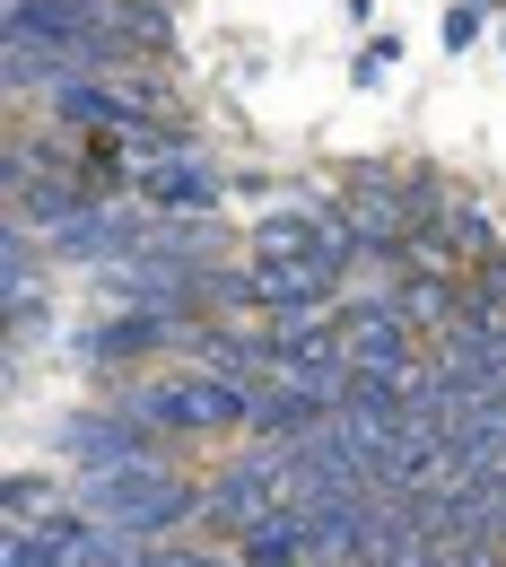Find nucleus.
Instances as JSON below:
<instances>
[{"label": "nucleus", "mask_w": 506, "mask_h": 567, "mask_svg": "<svg viewBox=\"0 0 506 567\" xmlns=\"http://www.w3.org/2000/svg\"><path fill=\"white\" fill-rule=\"evenodd\" d=\"M323 236H332V210H262L245 227L254 262H323Z\"/></svg>", "instance_id": "11"}, {"label": "nucleus", "mask_w": 506, "mask_h": 567, "mask_svg": "<svg viewBox=\"0 0 506 567\" xmlns=\"http://www.w3.org/2000/svg\"><path fill=\"white\" fill-rule=\"evenodd\" d=\"M71 497H62V481L53 472H35V463H18L9 472V489H0V515H9V533H35V524H53Z\"/></svg>", "instance_id": "13"}, {"label": "nucleus", "mask_w": 506, "mask_h": 567, "mask_svg": "<svg viewBox=\"0 0 506 567\" xmlns=\"http://www.w3.org/2000/svg\"><path fill=\"white\" fill-rule=\"evenodd\" d=\"M0 306H9V341H27L44 323V236L9 218L0 236Z\"/></svg>", "instance_id": "9"}, {"label": "nucleus", "mask_w": 506, "mask_h": 567, "mask_svg": "<svg viewBox=\"0 0 506 567\" xmlns=\"http://www.w3.org/2000/svg\"><path fill=\"white\" fill-rule=\"evenodd\" d=\"M323 420H332V402H314V393H289V384H262L254 393V436L262 445H297V436H314Z\"/></svg>", "instance_id": "12"}, {"label": "nucleus", "mask_w": 506, "mask_h": 567, "mask_svg": "<svg viewBox=\"0 0 506 567\" xmlns=\"http://www.w3.org/2000/svg\"><path fill=\"white\" fill-rule=\"evenodd\" d=\"M79 506H87L105 533L157 550L184 515H202V489H193L184 472H166V463H132V472H96V481H79Z\"/></svg>", "instance_id": "1"}, {"label": "nucleus", "mask_w": 506, "mask_h": 567, "mask_svg": "<svg viewBox=\"0 0 506 567\" xmlns=\"http://www.w3.org/2000/svg\"><path fill=\"white\" fill-rule=\"evenodd\" d=\"M123 411L148 420L157 436H227V427H254V393L227 384V375H202V367H175V375L132 384Z\"/></svg>", "instance_id": "2"}, {"label": "nucleus", "mask_w": 506, "mask_h": 567, "mask_svg": "<svg viewBox=\"0 0 506 567\" xmlns=\"http://www.w3.org/2000/svg\"><path fill=\"white\" fill-rule=\"evenodd\" d=\"M428 236L454 262H489V254H506V210L481 202V193H463V184H445L436 210H428Z\"/></svg>", "instance_id": "8"}, {"label": "nucleus", "mask_w": 506, "mask_h": 567, "mask_svg": "<svg viewBox=\"0 0 506 567\" xmlns=\"http://www.w3.org/2000/svg\"><path fill=\"white\" fill-rule=\"evenodd\" d=\"M218 166L210 148H175V157H148L141 175H132V202L148 218H218Z\"/></svg>", "instance_id": "7"}, {"label": "nucleus", "mask_w": 506, "mask_h": 567, "mask_svg": "<svg viewBox=\"0 0 506 567\" xmlns=\"http://www.w3.org/2000/svg\"><path fill=\"white\" fill-rule=\"evenodd\" d=\"M210 567H245V559H210Z\"/></svg>", "instance_id": "16"}, {"label": "nucleus", "mask_w": 506, "mask_h": 567, "mask_svg": "<svg viewBox=\"0 0 506 567\" xmlns=\"http://www.w3.org/2000/svg\"><path fill=\"white\" fill-rule=\"evenodd\" d=\"M53 454L79 463V481H96V472H132V463H157V427L132 420L123 402H114V411H71V420L53 427Z\"/></svg>", "instance_id": "5"}, {"label": "nucleus", "mask_w": 506, "mask_h": 567, "mask_svg": "<svg viewBox=\"0 0 506 567\" xmlns=\"http://www.w3.org/2000/svg\"><path fill=\"white\" fill-rule=\"evenodd\" d=\"M202 323L210 315H105V323L79 332V358H96V367H123V358H193Z\"/></svg>", "instance_id": "6"}, {"label": "nucleus", "mask_w": 506, "mask_h": 567, "mask_svg": "<svg viewBox=\"0 0 506 567\" xmlns=\"http://www.w3.org/2000/svg\"><path fill=\"white\" fill-rule=\"evenodd\" d=\"M96 533H105V524H96V515L71 497L53 524H35V533H9V542H0V567H87Z\"/></svg>", "instance_id": "10"}, {"label": "nucleus", "mask_w": 506, "mask_h": 567, "mask_svg": "<svg viewBox=\"0 0 506 567\" xmlns=\"http://www.w3.org/2000/svg\"><path fill=\"white\" fill-rule=\"evenodd\" d=\"M148 245H157V218H148L132 193H114V202H87V210H71L62 227H44V254H53V262H87V271L141 262Z\"/></svg>", "instance_id": "3"}, {"label": "nucleus", "mask_w": 506, "mask_h": 567, "mask_svg": "<svg viewBox=\"0 0 506 567\" xmlns=\"http://www.w3.org/2000/svg\"><path fill=\"white\" fill-rule=\"evenodd\" d=\"M393 71H402V35H366L359 62H350V87H384Z\"/></svg>", "instance_id": "14"}, {"label": "nucleus", "mask_w": 506, "mask_h": 567, "mask_svg": "<svg viewBox=\"0 0 506 567\" xmlns=\"http://www.w3.org/2000/svg\"><path fill=\"white\" fill-rule=\"evenodd\" d=\"M271 384L314 393V402L341 411V393H350V332H341V315H323V323H271Z\"/></svg>", "instance_id": "4"}, {"label": "nucleus", "mask_w": 506, "mask_h": 567, "mask_svg": "<svg viewBox=\"0 0 506 567\" xmlns=\"http://www.w3.org/2000/svg\"><path fill=\"white\" fill-rule=\"evenodd\" d=\"M148 567H210V559H202V550H166V542H157V550H148Z\"/></svg>", "instance_id": "15"}]
</instances>
